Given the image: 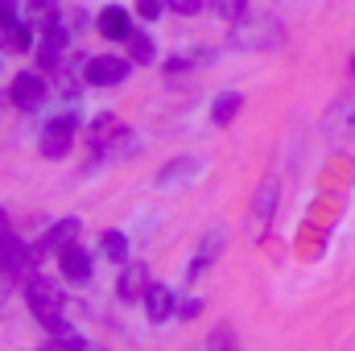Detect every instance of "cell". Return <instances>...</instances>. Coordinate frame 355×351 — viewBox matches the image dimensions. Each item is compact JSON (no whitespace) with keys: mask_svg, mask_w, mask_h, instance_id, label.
Returning <instances> with one entry per match:
<instances>
[{"mask_svg":"<svg viewBox=\"0 0 355 351\" xmlns=\"http://www.w3.org/2000/svg\"><path fill=\"white\" fill-rule=\"evenodd\" d=\"M62 277L75 281V285L91 281V257L83 248H67V252H62Z\"/></svg>","mask_w":355,"mask_h":351,"instance_id":"obj_10","label":"cell"},{"mask_svg":"<svg viewBox=\"0 0 355 351\" xmlns=\"http://www.w3.org/2000/svg\"><path fill=\"white\" fill-rule=\"evenodd\" d=\"M137 12L145 21H153V17H162V0H137Z\"/></svg>","mask_w":355,"mask_h":351,"instance_id":"obj_19","label":"cell"},{"mask_svg":"<svg viewBox=\"0 0 355 351\" xmlns=\"http://www.w3.org/2000/svg\"><path fill=\"white\" fill-rule=\"evenodd\" d=\"M8 95L17 99V108L33 112V108H42V103H46V79H42V75H33V71H21V75L12 79Z\"/></svg>","mask_w":355,"mask_h":351,"instance_id":"obj_3","label":"cell"},{"mask_svg":"<svg viewBox=\"0 0 355 351\" xmlns=\"http://www.w3.org/2000/svg\"><path fill=\"white\" fill-rule=\"evenodd\" d=\"M211 351H236V339H232V331L227 327H219V331H211Z\"/></svg>","mask_w":355,"mask_h":351,"instance_id":"obj_17","label":"cell"},{"mask_svg":"<svg viewBox=\"0 0 355 351\" xmlns=\"http://www.w3.org/2000/svg\"><path fill=\"white\" fill-rule=\"evenodd\" d=\"M8 289H12V277H8V273H4V264H0V302H4V293H8Z\"/></svg>","mask_w":355,"mask_h":351,"instance_id":"obj_23","label":"cell"},{"mask_svg":"<svg viewBox=\"0 0 355 351\" xmlns=\"http://www.w3.org/2000/svg\"><path fill=\"white\" fill-rule=\"evenodd\" d=\"M120 298H124V302L145 298V264H128V268H124V277H120Z\"/></svg>","mask_w":355,"mask_h":351,"instance_id":"obj_11","label":"cell"},{"mask_svg":"<svg viewBox=\"0 0 355 351\" xmlns=\"http://www.w3.org/2000/svg\"><path fill=\"white\" fill-rule=\"evenodd\" d=\"M0 264H4V273H8L12 281H21V277L29 273V252H25V244H21L17 236H8V240L0 244Z\"/></svg>","mask_w":355,"mask_h":351,"instance_id":"obj_6","label":"cell"},{"mask_svg":"<svg viewBox=\"0 0 355 351\" xmlns=\"http://www.w3.org/2000/svg\"><path fill=\"white\" fill-rule=\"evenodd\" d=\"M33 17H37V21H42V17L50 21V17H54V0H37V4H33Z\"/></svg>","mask_w":355,"mask_h":351,"instance_id":"obj_22","label":"cell"},{"mask_svg":"<svg viewBox=\"0 0 355 351\" xmlns=\"http://www.w3.org/2000/svg\"><path fill=\"white\" fill-rule=\"evenodd\" d=\"M170 8H174V12H182V17H194V12L202 8V0H170Z\"/></svg>","mask_w":355,"mask_h":351,"instance_id":"obj_21","label":"cell"},{"mask_svg":"<svg viewBox=\"0 0 355 351\" xmlns=\"http://www.w3.org/2000/svg\"><path fill=\"white\" fill-rule=\"evenodd\" d=\"M99 33L103 37H112V42H120V37H132V25H128V12L124 8H103L99 12Z\"/></svg>","mask_w":355,"mask_h":351,"instance_id":"obj_8","label":"cell"},{"mask_svg":"<svg viewBox=\"0 0 355 351\" xmlns=\"http://www.w3.org/2000/svg\"><path fill=\"white\" fill-rule=\"evenodd\" d=\"M145 314H149V323H166L174 314V293L166 285H149L145 289Z\"/></svg>","mask_w":355,"mask_h":351,"instance_id":"obj_7","label":"cell"},{"mask_svg":"<svg viewBox=\"0 0 355 351\" xmlns=\"http://www.w3.org/2000/svg\"><path fill=\"white\" fill-rule=\"evenodd\" d=\"M17 25V0H0V29Z\"/></svg>","mask_w":355,"mask_h":351,"instance_id":"obj_18","label":"cell"},{"mask_svg":"<svg viewBox=\"0 0 355 351\" xmlns=\"http://www.w3.org/2000/svg\"><path fill=\"white\" fill-rule=\"evenodd\" d=\"M71 141H75V116H58V120H50L46 132H42V153H46V157H67Z\"/></svg>","mask_w":355,"mask_h":351,"instance_id":"obj_2","label":"cell"},{"mask_svg":"<svg viewBox=\"0 0 355 351\" xmlns=\"http://www.w3.org/2000/svg\"><path fill=\"white\" fill-rule=\"evenodd\" d=\"M8 236H12V232H8V219H4V211H0V244H4Z\"/></svg>","mask_w":355,"mask_h":351,"instance_id":"obj_24","label":"cell"},{"mask_svg":"<svg viewBox=\"0 0 355 351\" xmlns=\"http://www.w3.org/2000/svg\"><path fill=\"white\" fill-rule=\"evenodd\" d=\"M268 207H272V182H265L257 194V215H268Z\"/></svg>","mask_w":355,"mask_h":351,"instance_id":"obj_20","label":"cell"},{"mask_svg":"<svg viewBox=\"0 0 355 351\" xmlns=\"http://www.w3.org/2000/svg\"><path fill=\"white\" fill-rule=\"evenodd\" d=\"M124 75H128V58H112V54H103V58H91L87 62V83L91 87L124 83Z\"/></svg>","mask_w":355,"mask_h":351,"instance_id":"obj_4","label":"cell"},{"mask_svg":"<svg viewBox=\"0 0 355 351\" xmlns=\"http://www.w3.org/2000/svg\"><path fill=\"white\" fill-rule=\"evenodd\" d=\"M4 42H8L12 50H29V29H25V25H8V29H4Z\"/></svg>","mask_w":355,"mask_h":351,"instance_id":"obj_16","label":"cell"},{"mask_svg":"<svg viewBox=\"0 0 355 351\" xmlns=\"http://www.w3.org/2000/svg\"><path fill=\"white\" fill-rule=\"evenodd\" d=\"M25 302H29L33 318H37L46 331H58V327H62V289H58L50 277L33 273V277L25 281Z\"/></svg>","mask_w":355,"mask_h":351,"instance_id":"obj_1","label":"cell"},{"mask_svg":"<svg viewBox=\"0 0 355 351\" xmlns=\"http://www.w3.org/2000/svg\"><path fill=\"white\" fill-rule=\"evenodd\" d=\"M103 252H107L112 261L120 264V261H124V257H128V240H124L120 232H107V236H103Z\"/></svg>","mask_w":355,"mask_h":351,"instance_id":"obj_15","label":"cell"},{"mask_svg":"<svg viewBox=\"0 0 355 351\" xmlns=\"http://www.w3.org/2000/svg\"><path fill=\"white\" fill-rule=\"evenodd\" d=\"M211 8H215L223 21H240L244 8H248V0H211Z\"/></svg>","mask_w":355,"mask_h":351,"instance_id":"obj_14","label":"cell"},{"mask_svg":"<svg viewBox=\"0 0 355 351\" xmlns=\"http://www.w3.org/2000/svg\"><path fill=\"white\" fill-rule=\"evenodd\" d=\"M79 219H58L50 232H46V240H42V252H67V248H75V240H79Z\"/></svg>","mask_w":355,"mask_h":351,"instance_id":"obj_5","label":"cell"},{"mask_svg":"<svg viewBox=\"0 0 355 351\" xmlns=\"http://www.w3.org/2000/svg\"><path fill=\"white\" fill-rule=\"evenodd\" d=\"M128 50H132V62H153V54H157L145 33H132V37H128Z\"/></svg>","mask_w":355,"mask_h":351,"instance_id":"obj_13","label":"cell"},{"mask_svg":"<svg viewBox=\"0 0 355 351\" xmlns=\"http://www.w3.org/2000/svg\"><path fill=\"white\" fill-rule=\"evenodd\" d=\"M240 103H244V99H240L236 91H223V95L215 99V108H211V120H215L219 128H223V124H232V116L240 112Z\"/></svg>","mask_w":355,"mask_h":351,"instance_id":"obj_12","label":"cell"},{"mask_svg":"<svg viewBox=\"0 0 355 351\" xmlns=\"http://www.w3.org/2000/svg\"><path fill=\"white\" fill-rule=\"evenodd\" d=\"M62 50H67V29L50 25V29H46V37H42V46H37V62H42V67H58Z\"/></svg>","mask_w":355,"mask_h":351,"instance_id":"obj_9","label":"cell"}]
</instances>
